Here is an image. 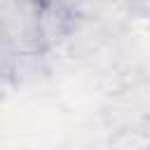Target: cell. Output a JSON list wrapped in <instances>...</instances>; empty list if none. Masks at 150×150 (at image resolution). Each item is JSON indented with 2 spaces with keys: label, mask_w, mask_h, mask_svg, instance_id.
I'll list each match as a JSON object with an SVG mask.
<instances>
[{
  "label": "cell",
  "mask_w": 150,
  "mask_h": 150,
  "mask_svg": "<svg viewBox=\"0 0 150 150\" xmlns=\"http://www.w3.org/2000/svg\"><path fill=\"white\" fill-rule=\"evenodd\" d=\"M5 87H7V82H2V80H0V98H2V91H5Z\"/></svg>",
  "instance_id": "3957f363"
},
{
  "label": "cell",
  "mask_w": 150,
  "mask_h": 150,
  "mask_svg": "<svg viewBox=\"0 0 150 150\" xmlns=\"http://www.w3.org/2000/svg\"><path fill=\"white\" fill-rule=\"evenodd\" d=\"M70 9L63 0H38V35L40 47H52L70 30Z\"/></svg>",
  "instance_id": "6da1fadb"
},
{
  "label": "cell",
  "mask_w": 150,
  "mask_h": 150,
  "mask_svg": "<svg viewBox=\"0 0 150 150\" xmlns=\"http://www.w3.org/2000/svg\"><path fill=\"white\" fill-rule=\"evenodd\" d=\"M16 56H19V49H16L14 45L0 40V80H2V82H9V80H12Z\"/></svg>",
  "instance_id": "7a4b0ae2"
},
{
  "label": "cell",
  "mask_w": 150,
  "mask_h": 150,
  "mask_svg": "<svg viewBox=\"0 0 150 150\" xmlns=\"http://www.w3.org/2000/svg\"><path fill=\"white\" fill-rule=\"evenodd\" d=\"M35 2H38V0H35Z\"/></svg>",
  "instance_id": "277c9868"
}]
</instances>
